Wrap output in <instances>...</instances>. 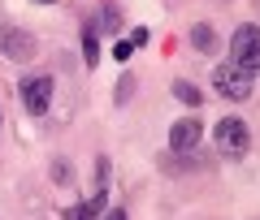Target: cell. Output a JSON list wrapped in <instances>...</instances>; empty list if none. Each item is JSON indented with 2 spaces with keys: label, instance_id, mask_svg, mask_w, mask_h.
<instances>
[{
  "label": "cell",
  "instance_id": "1",
  "mask_svg": "<svg viewBox=\"0 0 260 220\" xmlns=\"http://www.w3.org/2000/svg\"><path fill=\"white\" fill-rule=\"evenodd\" d=\"M213 143H217V151H221L225 160H243V156H247V147H251V129H247V121H243V117H225V121H217Z\"/></svg>",
  "mask_w": 260,
  "mask_h": 220
},
{
  "label": "cell",
  "instance_id": "2",
  "mask_svg": "<svg viewBox=\"0 0 260 220\" xmlns=\"http://www.w3.org/2000/svg\"><path fill=\"white\" fill-rule=\"evenodd\" d=\"M251 78L247 69H239V65L225 56L221 65L213 69V86H217V95H225V100H234V104H243V100H251Z\"/></svg>",
  "mask_w": 260,
  "mask_h": 220
},
{
  "label": "cell",
  "instance_id": "3",
  "mask_svg": "<svg viewBox=\"0 0 260 220\" xmlns=\"http://www.w3.org/2000/svg\"><path fill=\"white\" fill-rule=\"evenodd\" d=\"M230 61L239 65V69H247L251 78L260 73V26H239L230 35Z\"/></svg>",
  "mask_w": 260,
  "mask_h": 220
},
{
  "label": "cell",
  "instance_id": "4",
  "mask_svg": "<svg viewBox=\"0 0 260 220\" xmlns=\"http://www.w3.org/2000/svg\"><path fill=\"white\" fill-rule=\"evenodd\" d=\"M52 73H30V78H22L18 82V95H22V104H26V112L30 117H44L48 108H52Z\"/></svg>",
  "mask_w": 260,
  "mask_h": 220
},
{
  "label": "cell",
  "instance_id": "5",
  "mask_svg": "<svg viewBox=\"0 0 260 220\" xmlns=\"http://www.w3.org/2000/svg\"><path fill=\"white\" fill-rule=\"evenodd\" d=\"M0 56H9V61H30V56H35V35L22 30V26L0 22Z\"/></svg>",
  "mask_w": 260,
  "mask_h": 220
},
{
  "label": "cell",
  "instance_id": "6",
  "mask_svg": "<svg viewBox=\"0 0 260 220\" xmlns=\"http://www.w3.org/2000/svg\"><path fill=\"white\" fill-rule=\"evenodd\" d=\"M200 138H204V129H200V121H174V129H169V151H178V156H191L195 147H200Z\"/></svg>",
  "mask_w": 260,
  "mask_h": 220
},
{
  "label": "cell",
  "instance_id": "7",
  "mask_svg": "<svg viewBox=\"0 0 260 220\" xmlns=\"http://www.w3.org/2000/svg\"><path fill=\"white\" fill-rule=\"evenodd\" d=\"M104 203H109V186H95V194H91V203H78V207H70L65 211V220H95L104 211Z\"/></svg>",
  "mask_w": 260,
  "mask_h": 220
},
{
  "label": "cell",
  "instance_id": "8",
  "mask_svg": "<svg viewBox=\"0 0 260 220\" xmlns=\"http://www.w3.org/2000/svg\"><path fill=\"white\" fill-rule=\"evenodd\" d=\"M191 48H195V52H217V30L208 26V22L191 26Z\"/></svg>",
  "mask_w": 260,
  "mask_h": 220
},
{
  "label": "cell",
  "instance_id": "9",
  "mask_svg": "<svg viewBox=\"0 0 260 220\" xmlns=\"http://www.w3.org/2000/svg\"><path fill=\"white\" fill-rule=\"evenodd\" d=\"M83 61H87V69L100 61V39H95V30H91V26H83Z\"/></svg>",
  "mask_w": 260,
  "mask_h": 220
},
{
  "label": "cell",
  "instance_id": "10",
  "mask_svg": "<svg viewBox=\"0 0 260 220\" xmlns=\"http://www.w3.org/2000/svg\"><path fill=\"white\" fill-rule=\"evenodd\" d=\"M91 30H121V13L113 9V5H104L100 9V18H95V26Z\"/></svg>",
  "mask_w": 260,
  "mask_h": 220
},
{
  "label": "cell",
  "instance_id": "11",
  "mask_svg": "<svg viewBox=\"0 0 260 220\" xmlns=\"http://www.w3.org/2000/svg\"><path fill=\"white\" fill-rule=\"evenodd\" d=\"M174 95H178V100H182V104H191V108H200V104H204V95L195 91L191 82H174Z\"/></svg>",
  "mask_w": 260,
  "mask_h": 220
},
{
  "label": "cell",
  "instance_id": "12",
  "mask_svg": "<svg viewBox=\"0 0 260 220\" xmlns=\"http://www.w3.org/2000/svg\"><path fill=\"white\" fill-rule=\"evenodd\" d=\"M130 56H135V43H130V39H117V43H113V61H117V65H126Z\"/></svg>",
  "mask_w": 260,
  "mask_h": 220
},
{
  "label": "cell",
  "instance_id": "13",
  "mask_svg": "<svg viewBox=\"0 0 260 220\" xmlns=\"http://www.w3.org/2000/svg\"><path fill=\"white\" fill-rule=\"evenodd\" d=\"M148 39H152L148 26H135V30H130V43H135V48H148Z\"/></svg>",
  "mask_w": 260,
  "mask_h": 220
},
{
  "label": "cell",
  "instance_id": "14",
  "mask_svg": "<svg viewBox=\"0 0 260 220\" xmlns=\"http://www.w3.org/2000/svg\"><path fill=\"white\" fill-rule=\"evenodd\" d=\"M130 86H135V78L126 73V78L117 82V95H113V100H117V104H126V100H130Z\"/></svg>",
  "mask_w": 260,
  "mask_h": 220
},
{
  "label": "cell",
  "instance_id": "15",
  "mask_svg": "<svg viewBox=\"0 0 260 220\" xmlns=\"http://www.w3.org/2000/svg\"><path fill=\"white\" fill-rule=\"evenodd\" d=\"M104 220H126V211H121V207H113V211H104Z\"/></svg>",
  "mask_w": 260,
  "mask_h": 220
},
{
  "label": "cell",
  "instance_id": "16",
  "mask_svg": "<svg viewBox=\"0 0 260 220\" xmlns=\"http://www.w3.org/2000/svg\"><path fill=\"white\" fill-rule=\"evenodd\" d=\"M35 5H56V0H35Z\"/></svg>",
  "mask_w": 260,
  "mask_h": 220
}]
</instances>
